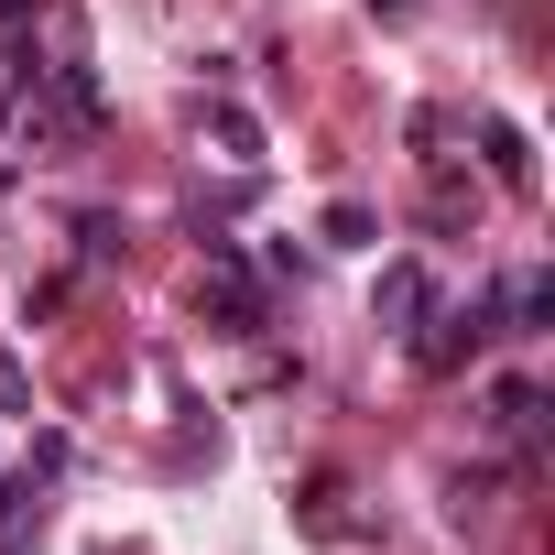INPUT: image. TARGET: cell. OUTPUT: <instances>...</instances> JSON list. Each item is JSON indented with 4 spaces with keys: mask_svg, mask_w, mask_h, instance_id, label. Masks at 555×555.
Returning <instances> with one entry per match:
<instances>
[{
    "mask_svg": "<svg viewBox=\"0 0 555 555\" xmlns=\"http://www.w3.org/2000/svg\"><path fill=\"white\" fill-rule=\"evenodd\" d=\"M207 306H218V317H229V327H261V284H250V272H240V261H229V250H218V261H207Z\"/></svg>",
    "mask_w": 555,
    "mask_h": 555,
    "instance_id": "cell-1",
    "label": "cell"
},
{
    "mask_svg": "<svg viewBox=\"0 0 555 555\" xmlns=\"http://www.w3.org/2000/svg\"><path fill=\"white\" fill-rule=\"evenodd\" d=\"M479 338H490V317H436V338H425V371H457Z\"/></svg>",
    "mask_w": 555,
    "mask_h": 555,
    "instance_id": "cell-2",
    "label": "cell"
},
{
    "mask_svg": "<svg viewBox=\"0 0 555 555\" xmlns=\"http://www.w3.org/2000/svg\"><path fill=\"white\" fill-rule=\"evenodd\" d=\"M501 317H512V327H522V338H533V327H544V317H555V284H544V272H522V284H512V295H501Z\"/></svg>",
    "mask_w": 555,
    "mask_h": 555,
    "instance_id": "cell-3",
    "label": "cell"
},
{
    "mask_svg": "<svg viewBox=\"0 0 555 555\" xmlns=\"http://www.w3.org/2000/svg\"><path fill=\"white\" fill-rule=\"evenodd\" d=\"M479 142H490V175H501V185H533V153H522V131H512V120H490Z\"/></svg>",
    "mask_w": 555,
    "mask_h": 555,
    "instance_id": "cell-4",
    "label": "cell"
},
{
    "mask_svg": "<svg viewBox=\"0 0 555 555\" xmlns=\"http://www.w3.org/2000/svg\"><path fill=\"white\" fill-rule=\"evenodd\" d=\"M382 317H392V327H403V317H425V272H414V261H392V272H382Z\"/></svg>",
    "mask_w": 555,
    "mask_h": 555,
    "instance_id": "cell-5",
    "label": "cell"
},
{
    "mask_svg": "<svg viewBox=\"0 0 555 555\" xmlns=\"http://www.w3.org/2000/svg\"><path fill=\"white\" fill-rule=\"evenodd\" d=\"M0 403H23V360L12 349H0Z\"/></svg>",
    "mask_w": 555,
    "mask_h": 555,
    "instance_id": "cell-6",
    "label": "cell"
},
{
    "mask_svg": "<svg viewBox=\"0 0 555 555\" xmlns=\"http://www.w3.org/2000/svg\"><path fill=\"white\" fill-rule=\"evenodd\" d=\"M23 12H34V0H0V23H23Z\"/></svg>",
    "mask_w": 555,
    "mask_h": 555,
    "instance_id": "cell-7",
    "label": "cell"
},
{
    "mask_svg": "<svg viewBox=\"0 0 555 555\" xmlns=\"http://www.w3.org/2000/svg\"><path fill=\"white\" fill-rule=\"evenodd\" d=\"M0 185H12V175H0Z\"/></svg>",
    "mask_w": 555,
    "mask_h": 555,
    "instance_id": "cell-8",
    "label": "cell"
}]
</instances>
